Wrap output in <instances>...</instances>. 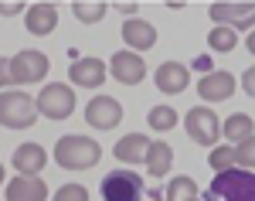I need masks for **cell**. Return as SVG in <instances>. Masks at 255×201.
<instances>
[{
	"instance_id": "cell-29",
	"label": "cell",
	"mask_w": 255,
	"mask_h": 201,
	"mask_svg": "<svg viewBox=\"0 0 255 201\" xmlns=\"http://www.w3.org/2000/svg\"><path fill=\"white\" fill-rule=\"evenodd\" d=\"M17 14H27V7L24 3H0V17H17Z\"/></svg>"
},
{
	"instance_id": "cell-18",
	"label": "cell",
	"mask_w": 255,
	"mask_h": 201,
	"mask_svg": "<svg viewBox=\"0 0 255 201\" xmlns=\"http://www.w3.org/2000/svg\"><path fill=\"white\" fill-rule=\"evenodd\" d=\"M150 137H143V133H129V137H119L116 147H113V154H116L119 164H143L146 161V150H150Z\"/></svg>"
},
{
	"instance_id": "cell-20",
	"label": "cell",
	"mask_w": 255,
	"mask_h": 201,
	"mask_svg": "<svg viewBox=\"0 0 255 201\" xmlns=\"http://www.w3.org/2000/svg\"><path fill=\"white\" fill-rule=\"evenodd\" d=\"M221 137H225V143H232V147H238V143H245L249 137H255L252 116H245V113H232V116L225 120V126H221Z\"/></svg>"
},
{
	"instance_id": "cell-3",
	"label": "cell",
	"mask_w": 255,
	"mask_h": 201,
	"mask_svg": "<svg viewBox=\"0 0 255 201\" xmlns=\"http://www.w3.org/2000/svg\"><path fill=\"white\" fill-rule=\"evenodd\" d=\"M38 99H31L24 89H3L0 92V126L7 130H27L38 120Z\"/></svg>"
},
{
	"instance_id": "cell-21",
	"label": "cell",
	"mask_w": 255,
	"mask_h": 201,
	"mask_svg": "<svg viewBox=\"0 0 255 201\" xmlns=\"http://www.w3.org/2000/svg\"><path fill=\"white\" fill-rule=\"evenodd\" d=\"M191 198H197V181L187 174L170 178V184L163 188V201H191Z\"/></svg>"
},
{
	"instance_id": "cell-4",
	"label": "cell",
	"mask_w": 255,
	"mask_h": 201,
	"mask_svg": "<svg viewBox=\"0 0 255 201\" xmlns=\"http://www.w3.org/2000/svg\"><path fill=\"white\" fill-rule=\"evenodd\" d=\"M99 191H102V201H143V178H139L136 171H129V167H119V171H109L102 184H99Z\"/></svg>"
},
{
	"instance_id": "cell-23",
	"label": "cell",
	"mask_w": 255,
	"mask_h": 201,
	"mask_svg": "<svg viewBox=\"0 0 255 201\" xmlns=\"http://www.w3.org/2000/svg\"><path fill=\"white\" fill-rule=\"evenodd\" d=\"M177 109H170V106H153L150 113H146V126L153 130V133H170L177 126Z\"/></svg>"
},
{
	"instance_id": "cell-13",
	"label": "cell",
	"mask_w": 255,
	"mask_h": 201,
	"mask_svg": "<svg viewBox=\"0 0 255 201\" xmlns=\"http://www.w3.org/2000/svg\"><path fill=\"white\" fill-rule=\"evenodd\" d=\"M109 72L116 75V82H123V85H139L143 82V75H146V61L139 58L136 51H116L113 55V61H109Z\"/></svg>"
},
{
	"instance_id": "cell-7",
	"label": "cell",
	"mask_w": 255,
	"mask_h": 201,
	"mask_svg": "<svg viewBox=\"0 0 255 201\" xmlns=\"http://www.w3.org/2000/svg\"><path fill=\"white\" fill-rule=\"evenodd\" d=\"M48 68H51V61H48L44 51L24 48L10 58V79H14V85H34V82H44Z\"/></svg>"
},
{
	"instance_id": "cell-28",
	"label": "cell",
	"mask_w": 255,
	"mask_h": 201,
	"mask_svg": "<svg viewBox=\"0 0 255 201\" xmlns=\"http://www.w3.org/2000/svg\"><path fill=\"white\" fill-rule=\"evenodd\" d=\"M242 89H245L249 99H255V65H252V68H245V75H242Z\"/></svg>"
},
{
	"instance_id": "cell-6",
	"label": "cell",
	"mask_w": 255,
	"mask_h": 201,
	"mask_svg": "<svg viewBox=\"0 0 255 201\" xmlns=\"http://www.w3.org/2000/svg\"><path fill=\"white\" fill-rule=\"evenodd\" d=\"M184 130H187V137L191 143L197 147H218V137H221V120L215 116V109H208V106H194V109H187V116H184Z\"/></svg>"
},
{
	"instance_id": "cell-35",
	"label": "cell",
	"mask_w": 255,
	"mask_h": 201,
	"mask_svg": "<svg viewBox=\"0 0 255 201\" xmlns=\"http://www.w3.org/2000/svg\"><path fill=\"white\" fill-rule=\"evenodd\" d=\"M191 201H204V198H191Z\"/></svg>"
},
{
	"instance_id": "cell-24",
	"label": "cell",
	"mask_w": 255,
	"mask_h": 201,
	"mask_svg": "<svg viewBox=\"0 0 255 201\" xmlns=\"http://www.w3.org/2000/svg\"><path fill=\"white\" fill-rule=\"evenodd\" d=\"M208 164H211V171H215V174L238 167V161H235V147H232V143H218L215 150H211V157H208Z\"/></svg>"
},
{
	"instance_id": "cell-33",
	"label": "cell",
	"mask_w": 255,
	"mask_h": 201,
	"mask_svg": "<svg viewBox=\"0 0 255 201\" xmlns=\"http://www.w3.org/2000/svg\"><path fill=\"white\" fill-rule=\"evenodd\" d=\"M245 48H249V55H255V31L249 34V38H245Z\"/></svg>"
},
{
	"instance_id": "cell-14",
	"label": "cell",
	"mask_w": 255,
	"mask_h": 201,
	"mask_svg": "<svg viewBox=\"0 0 255 201\" xmlns=\"http://www.w3.org/2000/svg\"><path fill=\"white\" fill-rule=\"evenodd\" d=\"M44 164H48V150L41 143H20L14 150V157H10V167L17 171L20 178H38L44 171Z\"/></svg>"
},
{
	"instance_id": "cell-9",
	"label": "cell",
	"mask_w": 255,
	"mask_h": 201,
	"mask_svg": "<svg viewBox=\"0 0 255 201\" xmlns=\"http://www.w3.org/2000/svg\"><path fill=\"white\" fill-rule=\"evenodd\" d=\"M85 123L92 130H116L123 123V102L116 96H96L85 106Z\"/></svg>"
},
{
	"instance_id": "cell-34",
	"label": "cell",
	"mask_w": 255,
	"mask_h": 201,
	"mask_svg": "<svg viewBox=\"0 0 255 201\" xmlns=\"http://www.w3.org/2000/svg\"><path fill=\"white\" fill-rule=\"evenodd\" d=\"M3 178H7V171H3V164H0V184H3Z\"/></svg>"
},
{
	"instance_id": "cell-31",
	"label": "cell",
	"mask_w": 255,
	"mask_h": 201,
	"mask_svg": "<svg viewBox=\"0 0 255 201\" xmlns=\"http://www.w3.org/2000/svg\"><path fill=\"white\" fill-rule=\"evenodd\" d=\"M194 68L201 72V75H211V72H215V68H211V58H208V55H201V58H194Z\"/></svg>"
},
{
	"instance_id": "cell-32",
	"label": "cell",
	"mask_w": 255,
	"mask_h": 201,
	"mask_svg": "<svg viewBox=\"0 0 255 201\" xmlns=\"http://www.w3.org/2000/svg\"><path fill=\"white\" fill-rule=\"evenodd\" d=\"M146 195H150V201H163V188H150Z\"/></svg>"
},
{
	"instance_id": "cell-19",
	"label": "cell",
	"mask_w": 255,
	"mask_h": 201,
	"mask_svg": "<svg viewBox=\"0 0 255 201\" xmlns=\"http://www.w3.org/2000/svg\"><path fill=\"white\" fill-rule=\"evenodd\" d=\"M143 167H146L150 178H167L170 167H174V147H170L167 140H153V143H150V150H146Z\"/></svg>"
},
{
	"instance_id": "cell-8",
	"label": "cell",
	"mask_w": 255,
	"mask_h": 201,
	"mask_svg": "<svg viewBox=\"0 0 255 201\" xmlns=\"http://www.w3.org/2000/svg\"><path fill=\"white\" fill-rule=\"evenodd\" d=\"M208 14L215 27H235V31H255V3H211Z\"/></svg>"
},
{
	"instance_id": "cell-1",
	"label": "cell",
	"mask_w": 255,
	"mask_h": 201,
	"mask_svg": "<svg viewBox=\"0 0 255 201\" xmlns=\"http://www.w3.org/2000/svg\"><path fill=\"white\" fill-rule=\"evenodd\" d=\"M99 161H102V147L96 137L68 133V137H58L55 143V164L65 171H92Z\"/></svg>"
},
{
	"instance_id": "cell-10",
	"label": "cell",
	"mask_w": 255,
	"mask_h": 201,
	"mask_svg": "<svg viewBox=\"0 0 255 201\" xmlns=\"http://www.w3.org/2000/svg\"><path fill=\"white\" fill-rule=\"evenodd\" d=\"M153 82H157V89L163 96H180L191 85V68L184 61H163L157 72H153Z\"/></svg>"
},
{
	"instance_id": "cell-30",
	"label": "cell",
	"mask_w": 255,
	"mask_h": 201,
	"mask_svg": "<svg viewBox=\"0 0 255 201\" xmlns=\"http://www.w3.org/2000/svg\"><path fill=\"white\" fill-rule=\"evenodd\" d=\"M7 85H14V79H10V61L0 55V92H3Z\"/></svg>"
},
{
	"instance_id": "cell-12",
	"label": "cell",
	"mask_w": 255,
	"mask_h": 201,
	"mask_svg": "<svg viewBox=\"0 0 255 201\" xmlns=\"http://www.w3.org/2000/svg\"><path fill=\"white\" fill-rule=\"evenodd\" d=\"M106 61L96 58V55H85V58H75L72 68H68V82H75L82 89H99L106 82Z\"/></svg>"
},
{
	"instance_id": "cell-22",
	"label": "cell",
	"mask_w": 255,
	"mask_h": 201,
	"mask_svg": "<svg viewBox=\"0 0 255 201\" xmlns=\"http://www.w3.org/2000/svg\"><path fill=\"white\" fill-rule=\"evenodd\" d=\"M235 44H238V31L235 27H211V31H208V48H211L215 55L235 51Z\"/></svg>"
},
{
	"instance_id": "cell-2",
	"label": "cell",
	"mask_w": 255,
	"mask_h": 201,
	"mask_svg": "<svg viewBox=\"0 0 255 201\" xmlns=\"http://www.w3.org/2000/svg\"><path fill=\"white\" fill-rule=\"evenodd\" d=\"M204 201H255V171L232 167L215 174L211 188L204 191Z\"/></svg>"
},
{
	"instance_id": "cell-27",
	"label": "cell",
	"mask_w": 255,
	"mask_h": 201,
	"mask_svg": "<svg viewBox=\"0 0 255 201\" xmlns=\"http://www.w3.org/2000/svg\"><path fill=\"white\" fill-rule=\"evenodd\" d=\"M235 161H238V167L255 171V137H249L245 143H238V147H235Z\"/></svg>"
},
{
	"instance_id": "cell-16",
	"label": "cell",
	"mask_w": 255,
	"mask_h": 201,
	"mask_svg": "<svg viewBox=\"0 0 255 201\" xmlns=\"http://www.w3.org/2000/svg\"><path fill=\"white\" fill-rule=\"evenodd\" d=\"M24 27H27L34 38L51 34V31L58 27V7H55V3H34V7H27V14H24Z\"/></svg>"
},
{
	"instance_id": "cell-5",
	"label": "cell",
	"mask_w": 255,
	"mask_h": 201,
	"mask_svg": "<svg viewBox=\"0 0 255 201\" xmlns=\"http://www.w3.org/2000/svg\"><path fill=\"white\" fill-rule=\"evenodd\" d=\"M72 109H75V89H72V85H65V82H48L38 92V113L44 120L61 123V120L72 116Z\"/></svg>"
},
{
	"instance_id": "cell-25",
	"label": "cell",
	"mask_w": 255,
	"mask_h": 201,
	"mask_svg": "<svg viewBox=\"0 0 255 201\" xmlns=\"http://www.w3.org/2000/svg\"><path fill=\"white\" fill-rule=\"evenodd\" d=\"M72 14H75L82 24H99V20L109 14V7L99 3V0H92V3H72Z\"/></svg>"
},
{
	"instance_id": "cell-15",
	"label": "cell",
	"mask_w": 255,
	"mask_h": 201,
	"mask_svg": "<svg viewBox=\"0 0 255 201\" xmlns=\"http://www.w3.org/2000/svg\"><path fill=\"white\" fill-rule=\"evenodd\" d=\"M123 41H126V51H150L153 44H157V27L150 24V20H143V17H133V20H126L123 27Z\"/></svg>"
},
{
	"instance_id": "cell-11",
	"label": "cell",
	"mask_w": 255,
	"mask_h": 201,
	"mask_svg": "<svg viewBox=\"0 0 255 201\" xmlns=\"http://www.w3.org/2000/svg\"><path fill=\"white\" fill-rule=\"evenodd\" d=\"M238 89V79L232 72H211V75H201L197 79V96L204 102H225L232 99Z\"/></svg>"
},
{
	"instance_id": "cell-17",
	"label": "cell",
	"mask_w": 255,
	"mask_h": 201,
	"mask_svg": "<svg viewBox=\"0 0 255 201\" xmlns=\"http://www.w3.org/2000/svg\"><path fill=\"white\" fill-rule=\"evenodd\" d=\"M7 201H48V184L41 178H14L7 181Z\"/></svg>"
},
{
	"instance_id": "cell-26",
	"label": "cell",
	"mask_w": 255,
	"mask_h": 201,
	"mask_svg": "<svg viewBox=\"0 0 255 201\" xmlns=\"http://www.w3.org/2000/svg\"><path fill=\"white\" fill-rule=\"evenodd\" d=\"M51 201H89V188H82V184H61L58 191L51 195Z\"/></svg>"
}]
</instances>
